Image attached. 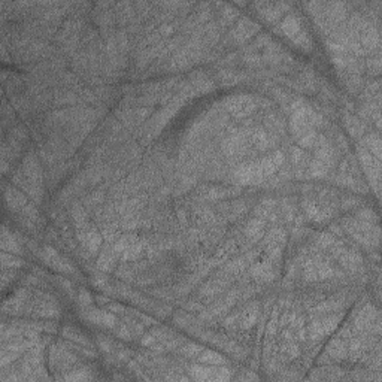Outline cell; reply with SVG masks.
I'll return each mask as SVG.
<instances>
[{"mask_svg": "<svg viewBox=\"0 0 382 382\" xmlns=\"http://www.w3.org/2000/svg\"><path fill=\"white\" fill-rule=\"evenodd\" d=\"M190 373L194 379L202 381H217V379H226L229 378V375L224 372V369H214V367H203V366H193L190 369Z\"/></svg>", "mask_w": 382, "mask_h": 382, "instance_id": "cell-1", "label": "cell"}, {"mask_svg": "<svg viewBox=\"0 0 382 382\" xmlns=\"http://www.w3.org/2000/svg\"><path fill=\"white\" fill-rule=\"evenodd\" d=\"M229 111L235 115V117H244L247 114H250L254 108H255V103L251 97H235V99H230L229 103Z\"/></svg>", "mask_w": 382, "mask_h": 382, "instance_id": "cell-2", "label": "cell"}, {"mask_svg": "<svg viewBox=\"0 0 382 382\" xmlns=\"http://www.w3.org/2000/svg\"><path fill=\"white\" fill-rule=\"evenodd\" d=\"M336 325H337L336 317H327V318L318 319L311 325V337L319 339V337L328 334L333 328H336Z\"/></svg>", "mask_w": 382, "mask_h": 382, "instance_id": "cell-3", "label": "cell"}, {"mask_svg": "<svg viewBox=\"0 0 382 382\" xmlns=\"http://www.w3.org/2000/svg\"><path fill=\"white\" fill-rule=\"evenodd\" d=\"M199 361L200 363H205L208 366H221L226 363V360L218 354V352H214V351H206L203 349L202 354L199 355Z\"/></svg>", "mask_w": 382, "mask_h": 382, "instance_id": "cell-4", "label": "cell"}, {"mask_svg": "<svg viewBox=\"0 0 382 382\" xmlns=\"http://www.w3.org/2000/svg\"><path fill=\"white\" fill-rule=\"evenodd\" d=\"M327 351H328V354H330L331 357H334V358H343V357H346V354H348L346 343H343V342L339 340V339L334 340V342H331Z\"/></svg>", "mask_w": 382, "mask_h": 382, "instance_id": "cell-5", "label": "cell"}, {"mask_svg": "<svg viewBox=\"0 0 382 382\" xmlns=\"http://www.w3.org/2000/svg\"><path fill=\"white\" fill-rule=\"evenodd\" d=\"M263 226H264L263 221H260V220H253V221L250 223L248 229H247V236H248V238H257V236H260V235L263 233Z\"/></svg>", "mask_w": 382, "mask_h": 382, "instance_id": "cell-6", "label": "cell"}, {"mask_svg": "<svg viewBox=\"0 0 382 382\" xmlns=\"http://www.w3.org/2000/svg\"><path fill=\"white\" fill-rule=\"evenodd\" d=\"M203 348L202 346H197V345H187L182 348V354L188 355V357H199L202 354Z\"/></svg>", "mask_w": 382, "mask_h": 382, "instance_id": "cell-7", "label": "cell"}]
</instances>
